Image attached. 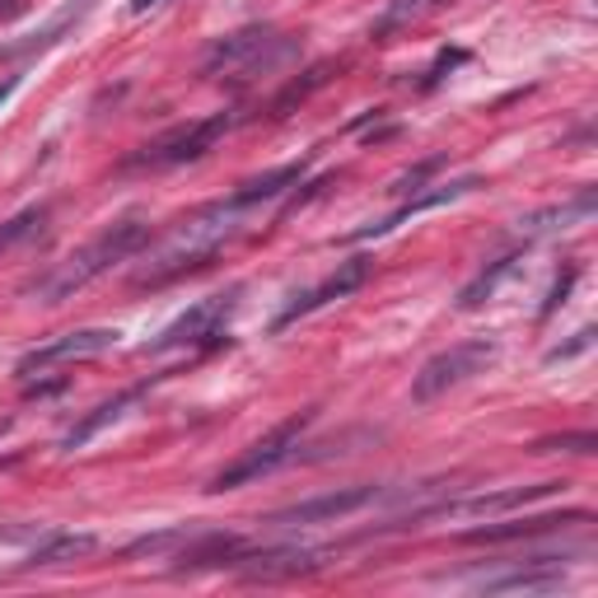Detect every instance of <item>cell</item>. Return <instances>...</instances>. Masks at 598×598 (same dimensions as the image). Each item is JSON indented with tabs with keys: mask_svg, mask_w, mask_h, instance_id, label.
Masks as SVG:
<instances>
[{
	"mask_svg": "<svg viewBox=\"0 0 598 598\" xmlns=\"http://www.w3.org/2000/svg\"><path fill=\"white\" fill-rule=\"evenodd\" d=\"M594 346V327H580L575 332V342H566V346H551L547 351V365H557V361H575L580 351H589Z\"/></svg>",
	"mask_w": 598,
	"mask_h": 598,
	"instance_id": "obj_24",
	"label": "cell"
},
{
	"mask_svg": "<svg viewBox=\"0 0 598 598\" xmlns=\"http://www.w3.org/2000/svg\"><path fill=\"white\" fill-rule=\"evenodd\" d=\"M234 566L249 575V580H276V575H300V570H314V551H300V547H262V551H249L243 547Z\"/></svg>",
	"mask_w": 598,
	"mask_h": 598,
	"instance_id": "obj_13",
	"label": "cell"
},
{
	"mask_svg": "<svg viewBox=\"0 0 598 598\" xmlns=\"http://www.w3.org/2000/svg\"><path fill=\"white\" fill-rule=\"evenodd\" d=\"M94 547H99L94 534H48V538H42V543L29 551V557H24V566H65V561L90 557Z\"/></svg>",
	"mask_w": 598,
	"mask_h": 598,
	"instance_id": "obj_18",
	"label": "cell"
},
{
	"mask_svg": "<svg viewBox=\"0 0 598 598\" xmlns=\"http://www.w3.org/2000/svg\"><path fill=\"white\" fill-rule=\"evenodd\" d=\"M122 332L118 327H84V332H65V337H52L33 346L24 361H19V374H38V369H52V365H65V361H84V356H99V351L118 346Z\"/></svg>",
	"mask_w": 598,
	"mask_h": 598,
	"instance_id": "obj_9",
	"label": "cell"
},
{
	"mask_svg": "<svg viewBox=\"0 0 598 598\" xmlns=\"http://www.w3.org/2000/svg\"><path fill=\"white\" fill-rule=\"evenodd\" d=\"M543 454L547 449H570V454H594L598 449V439L594 435H561V439H543V445H538Z\"/></svg>",
	"mask_w": 598,
	"mask_h": 598,
	"instance_id": "obj_25",
	"label": "cell"
},
{
	"mask_svg": "<svg viewBox=\"0 0 598 598\" xmlns=\"http://www.w3.org/2000/svg\"><path fill=\"white\" fill-rule=\"evenodd\" d=\"M519 262H524L519 253H505L500 262H491V267H486L477 281H468V285H463V291H458V308H482L486 300H491V295L500 291V281H505L509 272H515Z\"/></svg>",
	"mask_w": 598,
	"mask_h": 598,
	"instance_id": "obj_21",
	"label": "cell"
},
{
	"mask_svg": "<svg viewBox=\"0 0 598 598\" xmlns=\"http://www.w3.org/2000/svg\"><path fill=\"white\" fill-rule=\"evenodd\" d=\"M308 420H314V412H300V416H291V420H281L272 435H262L257 445L243 449L225 473H215L206 491H239V486H249V482H257V477H272L281 463H291V458H295L300 435H304Z\"/></svg>",
	"mask_w": 598,
	"mask_h": 598,
	"instance_id": "obj_3",
	"label": "cell"
},
{
	"mask_svg": "<svg viewBox=\"0 0 598 598\" xmlns=\"http://www.w3.org/2000/svg\"><path fill=\"white\" fill-rule=\"evenodd\" d=\"M374 496H379V486H342V491H327V496H314V500H300V505H285V509H272L262 524L272 528H308V524H337L346 515H356L365 509Z\"/></svg>",
	"mask_w": 598,
	"mask_h": 598,
	"instance_id": "obj_8",
	"label": "cell"
},
{
	"mask_svg": "<svg viewBox=\"0 0 598 598\" xmlns=\"http://www.w3.org/2000/svg\"><path fill=\"white\" fill-rule=\"evenodd\" d=\"M491 361H496V342H458L420 365V374L412 379V397L416 403H435V397H445L449 388L468 384L473 374H482Z\"/></svg>",
	"mask_w": 598,
	"mask_h": 598,
	"instance_id": "obj_6",
	"label": "cell"
},
{
	"mask_svg": "<svg viewBox=\"0 0 598 598\" xmlns=\"http://www.w3.org/2000/svg\"><path fill=\"white\" fill-rule=\"evenodd\" d=\"M295 52V42H285V38H276L272 29H262V24H253V29H239V33H230V38H220L215 48L206 52V75H239V80H249L253 71H272L276 61H285Z\"/></svg>",
	"mask_w": 598,
	"mask_h": 598,
	"instance_id": "obj_5",
	"label": "cell"
},
{
	"mask_svg": "<svg viewBox=\"0 0 598 598\" xmlns=\"http://www.w3.org/2000/svg\"><path fill=\"white\" fill-rule=\"evenodd\" d=\"M14 90H19V75H10V80H6V84H0V108H6V99H10V94H14Z\"/></svg>",
	"mask_w": 598,
	"mask_h": 598,
	"instance_id": "obj_29",
	"label": "cell"
},
{
	"mask_svg": "<svg viewBox=\"0 0 598 598\" xmlns=\"http://www.w3.org/2000/svg\"><path fill=\"white\" fill-rule=\"evenodd\" d=\"M90 6L94 0H80V6H65L52 24H42L38 33H29V38H19V42H6L0 48V61H14V57H38V52H48V48H57L61 42V33H71L84 14H90Z\"/></svg>",
	"mask_w": 598,
	"mask_h": 598,
	"instance_id": "obj_15",
	"label": "cell"
},
{
	"mask_svg": "<svg viewBox=\"0 0 598 598\" xmlns=\"http://www.w3.org/2000/svg\"><path fill=\"white\" fill-rule=\"evenodd\" d=\"M430 173H435V164H420V169H412V173H407V179H397V183H393V192H403V196H412V192H416L420 183H426V179H430Z\"/></svg>",
	"mask_w": 598,
	"mask_h": 598,
	"instance_id": "obj_27",
	"label": "cell"
},
{
	"mask_svg": "<svg viewBox=\"0 0 598 598\" xmlns=\"http://www.w3.org/2000/svg\"><path fill=\"white\" fill-rule=\"evenodd\" d=\"M136 397H141V393L131 388V393H118L113 403H99V407H94L90 416H80L75 426L61 435V449H84V445H90V439H94V435H99L103 426H118V420H122V416H126L131 407H136Z\"/></svg>",
	"mask_w": 598,
	"mask_h": 598,
	"instance_id": "obj_16",
	"label": "cell"
},
{
	"mask_svg": "<svg viewBox=\"0 0 598 598\" xmlns=\"http://www.w3.org/2000/svg\"><path fill=\"white\" fill-rule=\"evenodd\" d=\"M150 243V225H141V220H118V225H108L99 239H90L84 249H75L71 257H61L57 267L42 276L33 285V295L42 304H61V300H71L75 291H84L90 281H99L103 272H113L118 262L126 257H136L141 249Z\"/></svg>",
	"mask_w": 598,
	"mask_h": 598,
	"instance_id": "obj_2",
	"label": "cell"
},
{
	"mask_svg": "<svg viewBox=\"0 0 598 598\" xmlns=\"http://www.w3.org/2000/svg\"><path fill=\"white\" fill-rule=\"evenodd\" d=\"M239 211L243 206L230 196V202H211L202 211H192L187 220H179V225L154 243V249H145L131 285H136V291H145V285H150V291H154V285H169L173 276L206 267V262L220 253V243L239 230Z\"/></svg>",
	"mask_w": 598,
	"mask_h": 598,
	"instance_id": "obj_1",
	"label": "cell"
},
{
	"mask_svg": "<svg viewBox=\"0 0 598 598\" xmlns=\"http://www.w3.org/2000/svg\"><path fill=\"white\" fill-rule=\"evenodd\" d=\"M570 524H589V509H570V515H538V519H509V524H491L468 528L463 543H515V538H538V534H557Z\"/></svg>",
	"mask_w": 598,
	"mask_h": 598,
	"instance_id": "obj_11",
	"label": "cell"
},
{
	"mask_svg": "<svg viewBox=\"0 0 598 598\" xmlns=\"http://www.w3.org/2000/svg\"><path fill=\"white\" fill-rule=\"evenodd\" d=\"M42 220H48V206H29V211H19L14 220H6V225H0V253H10L24 239H33L42 230Z\"/></svg>",
	"mask_w": 598,
	"mask_h": 598,
	"instance_id": "obj_22",
	"label": "cell"
},
{
	"mask_svg": "<svg viewBox=\"0 0 598 598\" xmlns=\"http://www.w3.org/2000/svg\"><path fill=\"white\" fill-rule=\"evenodd\" d=\"M566 482H538V486H505V491H491V496H468L458 505H445V515H468V519H496L505 509H519L528 500H543L551 491H561Z\"/></svg>",
	"mask_w": 598,
	"mask_h": 598,
	"instance_id": "obj_12",
	"label": "cell"
},
{
	"mask_svg": "<svg viewBox=\"0 0 598 598\" xmlns=\"http://www.w3.org/2000/svg\"><path fill=\"white\" fill-rule=\"evenodd\" d=\"M482 183L477 179H458V183H439V187H430V192H420V196H407L403 206H397L388 220H379V225H369V230H356L351 239H374V234H388V230H397L403 220H412V215H420V211H435V206H449V202H458V196H468V192H477Z\"/></svg>",
	"mask_w": 598,
	"mask_h": 598,
	"instance_id": "obj_14",
	"label": "cell"
},
{
	"mask_svg": "<svg viewBox=\"0 0 598 598\" xmlns=\"http://www.w3.org/2000/svg\"><path fill=\"white\" fill-rule=\"evenodd\" d=\"M575 276H580V272H575V267H566V276H561L557 285H551V295H547V304H543V318H551V314H557V308L566 304V295H570V285H575Z\"/></svg>",
	"mask_w": 598,
	"mask_h": 598,
	"instance_id": "obj_26",
	"label": "cell"
},
{
	"mask_svg": "<svg viewBox=\"0 0 598 598\" xmlns=\"http://www.w3.org/2000/svg\"><path fill=\"white\" fill-rule=\"evenodd\" d=\"M594 192L585 187L580 196H570L566 206H551V211H538V215H528V220H519V225L528 230V234H551V230H570V225H585V220L594 215Z\"/></svg>",
	"mask_w": 598,
	"mask_h": 598,
	"instance_id": "obj_20",
	"label": "cell"
},
{
	"mask_svg": "<svg viewBox=\"0 0 598 598\" xmlns=\"http://www.w3.org/2000/svg\"><path fill=\"white\" fill-rule=\"evenodd\" d=\"M463 61V52H439V61H435V71H430V84L439 80V75H445L449 71V65H458Z\"/></svg>",
	"mask_w": 598,
	"mask_h": 598,
	"instance_id": "obj_28",
	"label": "cell"
},
{
	"mask_svg": "<svg viewBox=\"0 0 598 598\" xmlns=\"http://www.w3.org/2000/svg\"><path fill=\"white\" fill-rule=\"evenodd\" d=\"M239 308V285L225 295H206V300H196L183 318H173L164 332H160V342H150L145 351H179V346H196V342H215L220 337V327L230 323V314Z\"/></svg>",
	"mask_w": 598,
	"mask_h": 598,
	"instance_id": "obj_7",
	"label": "cell"
},
{
	"mask_svg": "<svg viewBox=\"0 0 598 598\" xmlns=\"http://www.w3.org/2000/svg\"><path fill=\"white\" fill-rule=\"evenodd\" d=\"M435 6H445V0H403V6H393V10H388V19L379 24V33H384V29H393V24H403V19L426 14V10H435Z\"/></svg>",
	"mask_w": 598,
	"mask_h": 598,
	"instance_id": "obj_23",
	"label": "cell"
},
{
	"mask_svg": "<svg viewBox=\"0 0 598 598\" xmlns=\"http://www.w3.org/2000/svg\"><path fill=\"white\" fill-rule=\"evenodd\" d=\"M528 570H515V575H500V580H482L477 589L482 594H551V589H561V570H551V566H538V561H524Z\"/></svg>",
	"mask_w": 598,
	"mask_h": 598,
	"instance_id": "obj_17",
	"label": "cell"
},
{
	"mask_svg": "<svg viewBox=\"0 0 598 598\" xmlns=\"http://www.w3.org/2000/svg\"><path fill=\"white\" fill-rule=\"evenodd\" d=\"M365 276H369V262H365V257H351V262H342V267L332 272L323 285H314V291H304V295H295L291 304H285V314L272 323V332H285V327H291L295 318L314 314V308H323V304H332V300H342V295H351V291H361Z\"/></svg>",
	"mask_w": 598,
	"mask_h": 598,
	"instance_id": "obj_10",
	"label": "cell"
},
{
	"mask_svg": "<svg viewBox=\"0 0 598 598\" xmlns=\"http://www.w3.org/2000/svg\"><path fill=\"white\" fill-rule=\"evenodd\" d=\"M234 126L230 113H211L202 122H187V126H173L164 136H154L150 145H141L136 154H126L122 169H179V164H192L202 160L206 150H215V141L225 136Z\"/></svg>",
	"mask_w": 598,
	"mask_h": 598,
	"instance_id": "obj_4",
	"label": "cell"
},
{
	"mask_svg": "<svg viewBox=\"0 0 598 598\" xmlns=\"http://www.w3.org/2000/svg\"><path fill=\"white\" fill-rule=\"evenodd\" d=\"M154 6H164V0H131V10H136V14H145V10H154Z\"/></svg>",
	"mask_w": 598,
	"mask_h": 598,
	"instance_id": "obj_30",
	"label": "cell"
},
{
	"mask_svg": "<svg viewBox=\"0 0 598 598\" xmlns=\"http://www.w3.org/2000/svg\"><path fill=\"white\" fill-rule=\"evenodd\" d=\"M304 179V160L300 164H281V169H267V173H257V179H243L239 192H234V202L239 206H257V202H272V196H281L285 187H295Z\"/></svg>",
	"mask_w": 598,
	"mask_h": 598,
	"instance_id": "obj_19",
	"label": "cell"
}]
</instances>
